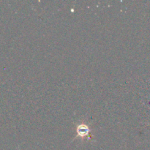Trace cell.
<instances>
[{
	"label": "cell",
	"mask_w": 150,
	"mask_h": 150,
	"mask_svg": "<svg viewBox=\"0 0 150 150\" xmlns=\"http://www.w3.org/2000/svg\"><path fill=\"white\" fill-rule=\"evenodd\" d=\"M77 133L78 136H81V137H83V136H86L89 135V128L86 125L81 124L79 125L77 127Z\"/></svg>",
	"instance_id": "cell-1"
}]
</instances>
